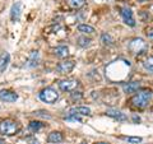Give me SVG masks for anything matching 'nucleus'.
I'll list each match as a JSON object with an SVG mask.
<instances>
[{
	"instance_id": "nucleus-1",
	"label": "nucleus",
	"mask_w": 153,
	"mask_h": 144,
	"mask_svg": "<svg viewBox=\"0 0 153 144\" xmlns=\"http://www.w3.org/2000/svg\"><path fill=\"white\" fill-rule=\"evenodd\" d=\"M151 97H152V92L151 91H142L138 94H135L134 97L131 98V103L134 107H138V108H144L147 107L148 102L151 101Z\"/></svg>"
},
{
	"instance_id": "nucleus-2",
	"label": "nucleus",
	"mask_w": 153,
	"mask_h": 144,
	"mask_svg": "<svg viewBox=\"0 0 153 144\" xmlns=\"http://www.w3.org/2000/svg\"><path fill=\"white\" fill-rule=\"evenodd\" d=\"M19 130V125L18 122L13 121V120H3L0 122V133L4 134V135H14L17 134Z\"/></svg>"
},
{
	"instance_id": "nucleus-3",
	"label": "nucleus",
	"mask_w": 153,
	"mask_h": 144,
	"mask_svg": "<svg viewBox=\"0 0 153 144\" xmlns=\"http://www.w3.org/2000/svg\"><path fill=\"white\" fill-rule=\"evenodd\" d=\"M129 50L135 55H140L148 50V44L143 38H133L129 44Z\"/></svg>"
},
{
	"instance_id": "nucleus-4",
	"label": "nucleus",
	"mask_w": 153,
	"mask_h": 144,
	"mask_svg": "<svg viewBox=\"0 0 153 144\" xmlns=\"http://www.w3.org/2000/svg\"><path fill=\"white\" fill-rule=\"evenodd\" d=\"M38 97H40V99L42 101V102L52 105V103H55L56 101L59 99V93H57L54 88H45V89H42L40 92Z\"/></svg>"
},
{
	"instance_id": "nucleus-5",
	"label": "nucleus",
	"mask_w": 153,
	"mask_h": 144,
	"mask_svg": "<svg viewBox=\"0 0 153 144\" xmlns=\"http://www.w3.org/2000/svg\"><path fill=\"white\" fill-rule=\"evenodd\" d=\"M78 80L75 79H64L59 82V88L63 92H73V91L78 87Z\"/></svg>"
},
{
	"instance_id": "nucleus-6",
	"label": "nucleus",
	"mask_w": 153,
	"mask_h": 144,
	"mask_svg": "<svg viewBox=\"0 0 153 144\" xmlns=\"http://www.w3.org/2000/svg\"><path fill=\"white\" fill-rule=\"evenodd\" d=\"M75 66V61L73 60H68V61H63V63H59L56 66V70L59 71L60 74H68L71 70L74 69Z\"/></svg>"
},
{
	"instance_id": "nucleus-7",
	"label": "nucleus",
	"mask_w": 153,
	"mask_h": 144,
	"mask_svg": "<svg viewBox=\"0 0 153 144\" xmlns=\"http://www.w3.org/2000/svg\"><path fill=\"white\" fill-rule=\"evenodd\" d=\"M22 9H23V4L21 1H17L13 4V7L10 9V18L13 22H18L21 19L22 16Z\"/></svg>"
},
{
	"instance_id": "nucleus-8",
	"label": "nucleus",
	"mask_w": 153,
	"mask_h": 144,
	"mask_svg": "<svg viewBox=\"0 0 153 144\" xmlns=\"http://www.w3.org/2000/svg\"><path fill=\"white\" fill-rule=\"evenodd\" d=\"M121 17H123L124 22H125L128 26H130V27H134V26H135V21H134L133 12H131V9H130V8L124 7V8L121 9Z\"/></svg>"
},
{
	"instance_id": "nucleus-9",
	"label": "nucleus",
	"mask_w": 153,
	"mask_h": 144,
	"mask_svg": "<svg viewBox=\"0 0 153 144\" xmlns=\"http://www.w3.org/2000/svg\"><path fill=\"white\" fill-rule=\"evenodd\" d=\"M18 99V94L12 92V91L8 89H1L0 91V101H4V102H16Z\"/></svg>"
},
{
	"instance_id": "nucleus-10",
	"label": "nucleus",
	"mask_w": 153,
	"mask_h": 144,
	"mask_svg": "<svg viewBox=\"0 0 153 144\" xmlns=\"http://www.w3.org/2000/svg\"><path fill=\"white\" fill-rule=\"evenodd\" d=\"M9 63H10V55H9V52H3L0 55V73H4L7 70Z\"/></svg>"
},
{
	"instance_id": "nucleus-11",
	"label": "nucleus",
	"mask_w": 153,
	"mask_h": 144,
	"mask_svg": "<svg viewBox=\"0 0 153 144\" xmlns=\"http://www.w3.org/2000/svg\"><path fill=\"white\" fill-rule=\"evenodd\" d=\"M140 84L138 82H129V83H124L123 84V91L125 93H134L139 89Z\"/></svg>"
},
{
	"instance_id": "nucleus-12",
	"label": "nucleus",
	"mask_w": 153,
	"mask_h": 144,
	"mask_svg": "<svg viewBox=\"0 0 153 144\" xmlns=\"http://www.w3.org/2000/svg\"><path fill=\"white\" fill-rule=\"evenodd\" d=\"M106 115L110 117H114V119L119 120V121H125V120L128 119L125 114H123L121 111H117V110H107Z\"/></svg>"
},
{
	"instance_id": "nucleus-13",
	"label": "nucleus",
	"mask_w": 153,
	"mask_h": 144,
	"mask_svg": "<svg viewBox=\"0 0 153 144\" xmlns=\"http://www.w3.org/2000/svg\"><path fill=\"white\" fill-rule=\"evenodd\" d=\"M64 140V137L60 131H52L47 137V142L49 143H61Z\"/></svg>"
},
{
	"instance_id": "nucleus-14",
	"label": "nucleus",
	"mask_w": 153,
	"mask_h": 144,
	"mask_svg": "<svg viewBox=\"0 0 153 144\" xmlns=\"http://www.w3.org/2000/svg\"><path fill=\"white\" fill-rule=\"evenodd\" d=\"M69 115H87V116H89L91 115V108L89 107H74L71 108L69 111Z\"/></svg>"
},
{
	"instance_id": "nucleus-15",
	"label": "nucleus",
	"mask_w": 153,
	"mask_h": 144,
	"mask_svg": "<svg viewBox=\"0 0 153 144\" xmlns=\"http://www.w3.org/2000/svg\"><path fill=\"white\" fill-rule=\"evenodd\" d=\"M38 64V51H32L27 61V68H35Z\"/></svg>"
},
{
	"instance_id": "nucleus-16",
	"label": "nucleus",
	"mask_w": 153,
	"mask_h": 144,
	"mask_svg": "<svg viewBox=\"0 0 153 144\" xmlns=\"http://www.w3.org/2000/svg\"><path fill=\"white\" fill-rule=\"evenodd\" d=\"M54 54L57 57H60V59H64V57H66L69 55V49L66 46H57L54 50Z\"/></svg>"
},
{
	"instance_id": "nucleus-17",
	"label": "nucleus",
	"mask_w": 153,
	"mask_h": 144,
	"mask_svg": "<svg viewBox=\"0 0 153 144\" xmlns=\"http://www.w3.org/2000/svg\"><path fill=\"white\" fill-rule=\"evenodd\" d=\"M68 1V5L74 9V10H76V9H80L82 7H84L85 4V0H66Z\"/></svg>"
},
{
	"instance_id": "nucleus-18",
	"label": "nucleus",
	"mask_w": 153,
	"mask_h": 144,
	"mask_svg": "<svg viewBox=\"0 0 153 144\" xmlns=\"http://www.w3.org/2000/svg\"><path fill=\"white\" fill-rule=\"evenodd\" d=\"M78 31L82 32V33H88V35H92V33H94V28L92 26H88V24H79L78 26Z\"/></svg>"
},
{
	"instance_id": "nucleus-19",
	"label": "nucleus",
	"mask_w": 153,
	"mask_h": 144,
	"mask_svg": "<svg viewBox=\"0 0 153 144\" xmlns=\"http://www.w3.org/2000/svg\"><path fill=\"white\" fill-rule=\"evenodd\" d=\"M42 126H44V124H42L41 121H31L30 125H28V129H30L32 133H36V131L40 130Z\"/></svg>"
},
{
	"instance_id": "nucleus-20",
	"label": "nucleus",
	"mask_w": 153,
	"mask_h": 144,
	"mask_svg": "<svg viewBox=\"0 0 153 144\" xmlns=\"http://www.w3.org/2000/svg\"><path fill=\"white\" fill-rule=\"evenodd\" d=\"M101 40L105 45H108V46H112L114 45V38L111 37V35H108V33H103V35L101 36Z\"/></svg>"
},
{
	"instance_id": "nucleus-21",
	"label": "nucleus",
	"mask_w": 153,
	"mask_h": 144,
	"mask_svg": "<svg viewBox=\"0 0 153 144\" xmlns=\"http://www.w3.org/2000/svg\"><path fill=\"white\" fill-rule=\"evenodd\" d=\"M76 44H78L80 47H88L91 45V40H89V38H87V37H78Z\"/></svg>"
},
{
	"instance_id": "nucleus-22",
	"label": "nucleus",
	"mask_w": 153,
	"mask_h": 144,
	"mask_svg": "<svg viewBox=\"0 0 153 144\" xmlns=\"http://www.w3.org/2000/svg\"><path fill=\"white\" fill-rule=\"evenodd\" d=\"M143 65H144V68H146L147 70L153 71V56L147 57V59L144 60V63H143Z\"/></svg>"
},
{
	"instance_id": "nucleus-23",
	"label": "nucleus",
	"mask_w": 153,
	"mask_h": 144,
	"mask_svg": "<svg viewBox=\"0 0 153 144\" xmlns=\"http://www.w3.org/2000/svg\"><path fill=\"white\" fill-rule=\"evenodd\" d=\"M124 139H125L126 142H129V143H133V144H139L143 140L140 137H128V138H124Z\"/></svg>"
},
{
	"instance_id": "nucleus-24",
	"label": "nucleus",
	"mask_w": 153,
	"mask_h": 144,
	"mask_svg": "<svg viewBox=\"0 0 153 144\" xmlns=\"http://www.w3.org/2000/svg\"><path fill=\"white\" fill-rule=\"evenodd\" d=\"M82 97H83V94L80 92H73V93H71V99H74V101L82 99Z\"/></svg>"
},
{
	"instance_id": "nucleus-25",
	"label": "nucleus",
	"mask_w": 153,
	"mask_h": 144,
	"mask_svg": "<svg viewBox=\"0 0 153 144\" xmlns=\"http://www.w3.org/2000/svg\"><path fill=\"white\" fill-rule=\"evenodd\" d=\"M35 115H37V116H44V117H46V119H50V117H51L47 111H36Z\"/></svg>"
},
{
	"instance_id": "nucleus-26",
	"label": "nucleus",
	"mask_w": 153,
	"mask_h": 144,
	"mask_svg": "<svg viewBox=\"0 0 153 144\" xmlns=\"http://www.w3.org/2000/svg\"><path fill=\"white\" fill-rule=\"evenodd\" d=\"M147 35L149 36V37H153V30H149V31H147Z\"/></svg>"
},
{
	"instance_id": "nucleus-27",
	"label": "nucleus",
	"mask_w": 153,
	"mask_h": 144,
	"mask_svg": "<svg viewBox=\"0 0 153 144\" xmlns=\"http://www.w3.org/2000/svg\"><path fill=\"white\" fill-rule=\"evenodd\" d=\"M0 144H5V142H4V139H0Z\"/></svg>"
},
{
	"instance_id": "nucleus-28",
	"label": "nucleus",
	"mask_w": 153,
	"mask_h": 144,
	"mask_svg": "<svg viewBox=\"0 0 153 144\" xmlns=\"http://www.w3.org/2000/svg\"><path fill=\"white\" fill-rule=\"evenodd\" d=\"M97 144H107V143H97Z\"/></svg>"
},
{
	"instance_id": "nucleus-29",
	"label": "nucleus",
	"mask_w": 153,
	"mask_h": 144,
	"mask_svg": "<svg viewBox=\"0 0 153 144\" xmlns=\"http://www.w3.org/2000/svg\"><path fill=\"white\" fill-rule=\"evenodd\" d=\"M82 144H85V143H82Z\"/></svg>"
}]
</instances>
